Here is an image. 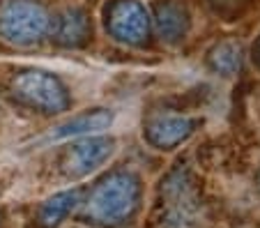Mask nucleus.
Wrapping results in <instances>:
<instances>
[{"label": "nucleus", "mask_w": 260, "mask_h": 228, "mask_svg": "<svg viewBox=\"0 0 260 228\" xmlns=\"http://www.w3.org/2000/svg\"><path fill=\"white\" fill-rule=\"evenodd\" d=\"M14 92L23 102H28L30 106L46 111V113H58V111L67 109L64 88L60 85L58 79H53L46 72H37V70L23 72L14 81Z\"/></svg>", "instance_id": "7ed1b4c3"}, {"label": "nucleus", "mask_w": 260, "mask_h": 228, "mask_svg": "<svg viewBox=\"0 0 260 228\" xmlns=\"http://www.w3.org/2000/svg\"><path fill=\"white\" fill-rule=\"evenodd\" d=\"M138 201V184L132 175L115 173L108 180H104L92 191L88 205H85V217L94 223H120L134 212Z\"/></svg>", "instance_id": "f257e3e1"}, {"label": "nucleus", "mask_w": 260, "mask_h": 228, "mask_svg": "<svg viewBox=\"0 0 260 228\" xmlns=\"http://www.w3.org/2000/svg\"><path fill=\"white\" fill-rule=\"evenodd\" d=\"M88 35V19L79 10H67L55 21V37L62 44H79Z\"/></svg>", "instance_id": "0eeeda50"}, {"label": "nucleus", "mask_w": 260, "mask_h": 228, "mask_svg": "<svg viewBox=\"0 0 260 228\" xmlns=\"http://www.w3.org/2000/svg\"><path fill=\"white\" fill-rule=\"evenodd\" d=\"M49 28L44 7L35 0H7L0 7V32L7 42L30 46L40 42Z\"/></svg>", "instance_id": "f03ea898"}, {"label": "nucleus", "mask_w": 260, "mask_h": 228, "mask_svg": "<svg viewBox=\"0 0 260 228\" xmlns=\"http://www.w3.org/2000/svg\"><path fill=\"white\" fill-rule=\"evenodd\" d=\"M113 152V141L108 139H92V141H83V143L74 145L67 154V173L74 178L88 175L90 171H94L102 164L106 157H111Z\"/></svg>", "instance_id": "20e7f679"}, {"label": "nucleus", "mask_w": 260, "mask_h": 228, "mask_svg": "<svg viewBox=\"0 0 260 228\" xmlns=\"http://www.w3.org/2000/svg\"><path fill=\"white\" fill-rule=\"evenodd\" d=\"M111 30L118 40L138 42L143 30H145V19H143L141 7L132 0H124V3L115 5L111 12Z\"/></svg>", "instance_id": "39448f33"}, {"label": "nucleus", "mask_w": 260, "mask_h": 228, "mask_svg": "<svg viewBox=\"0 0 260 228\" xmlns=\"http://www.w3.org/2000/svg\"><path fill=\"white\" fill-rule=\"evenodd\" d=\"M108 122H111V113H106V111H92V113L79 115V118L69 120L67 124L58 127L53 139H64V136H76V134H85V132H94V129H104Z\"/></svg>", "instance_id": "6e6552de"}, {"label": "nucleus", "mask_w": 260, "mask_h": 228, "mask_svg": "<svg viewBox=\"0 0 260 228\" xmlns=\"http://www.w3.org/2000/svg\"><path fill=\"white\" fill-rule=\"evenodd\" d=\"M81 191L74 189V191H62L55 193L53 199H49L44 205L40 208V214H37V223L42 228H55L64 217L69 214V210H74V205L79 203Z\"/></svg>", "instance_id": "423d86ee"}]
</instances>
